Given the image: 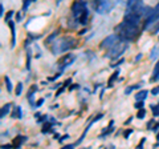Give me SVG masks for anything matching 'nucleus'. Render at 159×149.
Listing matches in <instances>:
<instances>
[{
	"instance_id": "1",
	"label": "nucleus",
	"mask_w": 159,
	"mask_h": 149,
	"mask_svg": "<svg viewBox=\"0 0 159 149\" xmlns=\"http://www.w3.org/2000/svg\"><path fill=\"white\" fill-rule=\"evenodd\" d=\"M145 6H143L142 0H127V6H126V12L123 20H127L133 24L139 26L142 16L145 15Z\"/></svg>"
},
{
	"instance_id": "2",
	"label": "nucleus",
	"mask_w": 159,
	"mask_h": 149,
	"mask_svg": "<svg viewBox=\"0 0 159 149\" xmlns=\"http://www.w3.org/2000/svg\"><path fill=\"white\" fill-rule=\"evenodd\" d=\"M116 33L121 37V40L133 41L134 39H137V36H138L139 28H138L137 24H133L127 20H122L116 27Z\"/></svg>"
},
{
	"instance_id": "3",
	"label": "nucleus",
	"mask_w": 159,
	"mask_h": 149,
	"mask_svg": "<svg viewBox=\"0 0 159 149\" xmlns=\"http://www.w3.org/2000/svg\"><path fill=\"white\" fill-rule=\"evenodd\" d=\"M72 13L76 22L81 26H86L88 19H89V8L88 3L85 0H76L72 4Z\"/></svg>"
},
{
	"instance_id": "4",
	"label": "nucleus",
	"mask_w": 159,
	"mask_h": 149,
	"mask_svg": "<svg viewBox=\"0 0 159 149\" xmlns=\"http://www.w3.org/2000/svg\"><path fill=\"white\" fill-rule=\"evenodd\" d=\"M74 47H76V40H74L73 37L62 36V37H60V39H57V40L53 41L51 51H52V53L57 55V53L66 52V51H69V49H73Z\"/></svg>"
},
{
	"instance_id": "5",
	"label": "nucleus",
	"mask_w": 159,
	"mask_h": 149,
	"mask_svg": "<svg viewBox=\"0 0 159 149\" xmlns=\"http://www.w3.org/2000/svg\"><path fill=\"white\" fill-rule=\"evenodd\" d=\"M127 48H129V43L126 40H121V41H118L116 46H113L111 48L107 49L106 57L110 59V60H116V59H118L119 56H121Z\"/></svg>"
},
{
	"instance_id": "6",
	"label": "nucleus",
	"mask_w": 159,
	"mask_h": 149,
	"mask_svg": "<svg viewBox=\"0 0 159 149\" xmlns=\"http://www.w3.org/2000/svg\"><path fill=\"white\" fill-rule=\"evenodd\" d=\"M92 8L97 13L105 15L109 13L113 9V2L111 0H90Z\"/></svg>"
},
{
	"instance_id": "7",
	"label": "nucleus",
	"mask_w": 159,
	"mask_h": 149,
	"mask_svg": "<svg viewBox=\"0 0 159 149\" xmlns=\"http://www.w3.org/2000/svg\"><path fill=\"white\" fill-rule=\"evenodd\" d=\"M74 60H76V56H74L73 53H65L62 57H60L58 59V61H57V65L60 68V71H64L65 68H68L69 65H72V64L74 63Z\"/></svg>"
},
{
	"instance_id": "8",
	"label": "nucleus",
	"mask_w": 159,
	"mask_h": 149,
	"mask_svg": "<svg viewBox=\"0 0 159 149\" xmlns=\"http://www.w3.org/2000/svg\"><path fill=\"white\" fill-rule=\"evenodd\" d=\"M118 41H121V37L118 36L117 33H114V35H110V36H107L103 39V41L99 44V48H103V49H109V48H111L113 46H116V44Z\"/></svg>"
},
{
	"instance_id": "9",
	"label": "nucleus",
	"mask_w": 159,
	"mask_h": 149,
	"mask_svg": "<svg viewBox=\"0 0 159 149\" xmlns=\"http://www.w3.org/2000/svg\"><path fill=\"white\" fill-rule=\"evenodd\" d=\"M34 92H37V85L36 84H33V85L29 88L28 93H27V99H28V101H29V104H31L32 107H34V104H36V103H33V93Z\"/></svg>"
},
{
	"instance_id": "10",
	"label": "nucleus",
	"mask_w": 159,
	"mask_h": 149,
	"mask_svg": "<svg viewBox=\"0 0 159 149\" xmlns=\"http://www.w3.org/2000/svg\"><path fill=\"white\" fill-rule=\"evenodd\" d=\"M8 26L11 28V35H12V41H11V48H15V44H16V29H15V22L9 20Z\"/></svg>"
},
{
	"instance_id": "11",
	"label": "nucleus",
	"mask_w": 159,
	"mask_h": 149,
	"mask_svg": "<svg viewBox=\"0 0 159 149\" xmlns=\"http://www.w3.org/2000/svg\"><path fill=\"white\" fill-rule=\"evenodd\" d=\"M27 141V137L25 136H21V135H19V136H16L13 138V141H12V144H13V147L15 148H20L23 145L24 142Z\"/></svg>"
},
{
	"instance_id": "12",
	"label": "nucleus",
	"mask_w": 159,
	"mask_h": 149,
	"mask_svg": "<svg viewBox=\"0 0 159 149\" xmlns=\"http://www.w3.org/2000/svg\"><path fill=\"white\" fill-rule=\"evenodd\" d=\"M53 125L54 124H52L51 121H45L44 123V125H43V128H41V132L44 133V135H47V133H53L54 132Z\"/></svg>"
},
{
	"instance_id": "13",
	"label": "nucleus",
	"mask_w": 159,
	"mask_h": 149,
	"mask_svg": "<svg viewBox=\"0 0 159 149\" xmlns=\"http://www.w3.org/2000/svg\"><path fill=\"white\" fill-rule=\"evenodd\" d=\"M114 121L111 120L110 123H109V127L106 128V129H103V132L101 133V136H99V137H101V138H103V137H106V136H109V135H111V132L114 131Z\"/></svg>"
},
{
	"instance_id": "14",
	"label": "nucleus",
	"mask_w": 159,
	"mask_h": 149,
	"mask_svg": "<svg viewBox=\"0 0 159 149\" xmlns=\"http://www.w3.org/2000/svg\"><path fill=\"white\" fill-rule=\"evenodd\" d=\"M151 83H157L159 81V60L158 63L155 64V67H154V72H152V76H151Z\"/></svg>"
},
{
	"instance_id": "15",
	"label": "nucleus",
	"mask_w": 159,
	"mask_h": 149,
	"mask_svg": "<svg viewBox=\"0 0 159 149\" xmlns=\"http://www.w3.org/2000/svg\"><path fill=\"white\" fill-rule=\"evenodd\" d=\"M11 105H12V104H4V105L2 107V109H0V117L4 118L8 115L9 111H11Z\"/></svg>"
},
{
	"instance_id": "16",
	"label": "nucleus",
	"mask_w": 159,
	"mask_h": 149,
	"mask_svg": "<svg viewBox=\"0 0 159 149\" xmlns=\"http://www.w3.org/2000/svg\"><path fill=\"white\" fill-rule=\"evenodd\" d=\"M12 117L13 118H23V111H21V108H20L19 105L17 107H15L13 108V111H12Z\"/></svg>"
},
{
	"instance_id": "17",
	"label": "nucleus",
	"mask_w": 159,
	"mask_h": 149,
	"mask_svg": "<svg viewBox=\"0 0 159 149\" xmlns=\"http://www.w3.org/2000/svg\"><path fill=\"white\" fill-rule=\"evenodd\" d=\"M118 76H119V71H116V72L111 74L110 79H109V81H107V88H111V87L114 85V83H116V80L118 79Z\"/></svg>"
},
{
	"instance_id": "18",
	"label": "nucleus",
	"mask_w": 159,
	"mask_h": 149,
	"mask_svg": "<svg viewBox=\"0 0 159 149\" xmlns=\"http://www.w3.org/2000/svg\"><path fill=\"white\" fill-rule=\"evenodd\" d=\"M147 93H148V91H146V89H143V91H139L137 95H135V100L138 101V100H145V99L147 97Z\"/></svg>"
},
{
	"instance_id": "19",
	"label": "nucleus",
	"mask_w": 159,
	"mask_h": 149,
	"mask_svg": "<svg viewBox=\"0 0 159 149\" xmlns=\"http://www.w3.org/2000/svg\"><path fill=\"white\" fill-rule=\"evenodd\" d=\"M158 56H159V44L151 49V52H150V59H151V60H155Z\"/></svg>"
},
{
	"instance_id": "20",
	"label": "nucleus",
	"mask_w": 159,
	"mask_h": 149,
	"mask_svg": "<svg viewBox=\"0 0 159 149\" xmlns=\"http://www.w3.org/2000/svg\"><path fill=\"white\" fill-rule=\"evenodd\" d=\"M142 87V84L139 83V84H135V85H130V87H127L125 89V95H130V93L134 91V89H138V88H141Z\"/></svg>"
},
{
	"instance_id": "21",
	"label": "nucleus",
	"mask_w": 159,
	"mask_h": 149,
	"mask_svg": "<svg viewBox=\"0 0 159 149\" xmlns=\"http://www.w3.org/2000/svg\"><path fill=\"white\" fill-rule=\"evenodd\" d=\"M57 35H58V31H54V32L51 35V36H48V37H47V40H45V44H47V46H48V44H51V43H53V40L57 37Z\"/></svg>"
},
{
	"instance_id": "22",
	"label": "nucleus",
	"mask_w": 159,
	"mask_h": 149,
	"mask_svg": "<svg viewBox=\"0 0 159 149\" xmlns=\"http://www.w3.org/2000/svg\"><path fill=\"white\" fill-rule=\"evenodd\" d=\"M4 81H6V85H7V91L12 92V83H11V80H9V77L6 76V77H4Z\"/></svg>"
},
{
	"instance_id": "23",
	"label": "nucleus",
	"mask_w": 159,
	"mask_h": 149,
	"mask_svg": "<svg viewBox=\"0 0 159 149\" xmlns=\"http://www.w3.org/2000/svg\"><path fill=\"white\" fill-rule=\"evenodd\" d=\"M31 59H32V53H31V51H27V69L29 71V68H31Z\"/></svg>"
},
{
	"instance_id": "24",
	"label": "nucleus",
	"mask_w": 159,
	"mask_h": 149,
	"mask_svg": "<svg viewBox=\"0 0 159 149\" xmlns=\"http://www.w3.org/2000/svg\"><path fill=\"white\" fill-rule=\"evenodd\" d=\"M152 109V116H159V103L155 104V105H151Z\"/></svg>"
},
{
	"instance_id": "25",
	"label": "nucleus",
	"mask_w": 159,
	"mask_h": 149,
	"mask_svg": "<svg viewBox=\"0 0 159 149\" xmlns=\"http://www.w3.org/2000/svg\"><path fill=\"white\" fill-rule=\"evenodd\" d=\"M145 116H146V111H145V108H141V109H138L137 117H138V118H145Z\"/></svg>"
},
{
	"instance_id": "26",
	"label": "nucleus",
	"mask_w": 159,
	"mask_h": 149,
	"mask_svg": "<svg viewBox=\"0 0 159 149\" xmlns=\"http://www.w3.org/2000/svg\"><path fill=\"white\" fill-rule=\"evenodd\" d=\"M23 92V83H17L16 84V96H20Z\"/></svg>"
},
{
	"instance_id": "27",
	"label": "nucleus",
	"mask_w": 159,
	"mask_h": 149,
	"mask_svg": "<svg viewBox=\"0 0 159 149\" xmlns=\"http://www.w3.org/2000/svg\"><path fill=\"white\" fill-rule=\"evenodd\" d=\"M32 0H23V8H21V11L23 12H25L27 9H28V7H29V3H31Z\"/></svg>"
},
{
	"instance_id": "28",
	"label": "nucleus",
	"mask_w": 159,
	"mask_h": 149,
	"mask_svg": "<svg viewBox=\"0 0 159 149\" xmlns=\"http://www.w3.org/2000/svg\"><path fill=\"white\" fill-rule=\"evenodd\" d=\"M143 105H145V100H138L134 107H135L137 109H141V108H143Z\"/></svg>"
},
{
	"instance_id": "29",
	"label": "nucleus",
	"mask_w": 159,
	"mask_h": 149,
	"mask_svg": "<svg viewBox=\"0 0 159 149\" xmlns=\"http://www.w3.org/2000/svg\"><path fill=\"white\" fill-rule=\"evenodd\" d=\"M102 117H103V115H102V113H98V115H97V116H96V117H94V118H93V120L90 121V124H92V125H93V124H94V123H97L98 120H101V118H102Z\"/></svg>"
},
{
	"instance_id": "30",
	"label": "nucleus",
	"mask_w": 159,
	"mask_h": 149,
	"mask_svg": "<svg viewBox=\"0 0 159 149\" xmlns=\"http://www.w3.org/2000/svg\"><path fill=\"white\" fill-rule=\"evenodd\" d=\"M13 15H15V12H13V11H9V12L6 15V17H4V22H9V20H11V17L13 16Z\"/></svg>"
},
{
	"instance_id": "31",
	"label": "nucleus",
	"mask_w": 159,
	"mask_h": 149,
	"mask_svg": "<svg viewBox=\"0 0 159 149\" xmlns=\"http://www.w3.org/2000/svg\"><path fill=\"white\" fill-rule=\"evenodd\" d=\"M122 63H125V60H123V59H121V60H118L117 63H113V64H110V65H111V68H117V67L121 65Z\"/></svg>"
},
{
	"instance_id": "32",
	"label": "nucleus",
	"mask_w": 159,
	"mask_h": 149,
	"mask_svg": "<svg viewBox=\"0 0 159 149\" xmlns=\"http://www.w3.org/2000/svg\"><path fill=\"white\" fill-rule=\"evenodd\" d=\"M48 117H49V116H43V115H41V116L37 118V123H45V121H48Z\"/></svg>"
},
{
	"instance_id": "33",
	"label": "nucleus",
	"mask_w": 159,
	"mask_h": 149,
	"mask_svg": "<svg viewBox=\"0 0 159 149\" xmlns=\"http://www.w3.org/2000/svg\"><path fill=\"white\" fill-rule=\"evenodd\" d=\"M44 101H45V100H44V99H39L37 103L34 104V107H33V108H39V107H41L43 104H44Z\"/></svg>"
},
{
	"instance_id": "34",
	"label": "nucleus",
	"mask_w": 159,
	"mask_h": 149,
	"mask_svg": "<svg viewBox=\"0 0 159 149\" xmlns=\"http://www.w3.org/2000/svg\"><path fill=\"white\" fill-rule=\"evenodd\" d=\"M61 74H62V73H61V71H60V72H57L56 74H54L53 77H49V80H51V81H54V80H56V79H58L60 76H61Z\"/></svg>"
},
{
	"instance_id": "35",
	"label": "nucleus",
	"mask_w": 159,
	"mask_h": 149,
	"mask_svg": "<svg viewBox=\"0 0 159 149\" xmlns=\"http://www.w3.org/2000/svg\"><path fill=\"white\" fill-rule=\"evenodd\" d=\"M151 93L154 96H157V95H159V87H154L152 89H151Z\"/></svg>"
},
{
	"instance_id": "36",
	"label": "nucleus",
	"mask_w": 159,
	"mask_h": 149,
	"mask_svg": "<svg viewBox=\"0 0 159 149\" xmlns=\"http://www.w3.org/2000/svg\"><path fill=\"white\" fill-rule=\"evenodd\" d=\"M65 88H66V87H65V85H62V87H61V88H60V89H58V91H57V93H56V97H58V96H60V95H61V93H62V92H64V91H65Z\"/></svg>"
},
{
	"instance_id": "37",
	"label": "nucleus",
	"mask_w": 159,
	"mask_h": 149,
	"mask_svg": "<svg viewBox=\"0 0 159 149\" xmlns=\"http://www.w3.org/2000/svg\"><path fill=\"white\" fill-rule=\"evenodd\" d=\"M131 133H133V129H126L125 133H123V135H125V138H129V136H130Z\"/></svg>"
},
{
	"instance_id": "38",
	"label": "nucleus",
	"mask_w": 159,
	"mask_h": 149,
	"mask_svg": "<svg viewBox=\"0 0 159 149\" xmlns=\"http://www.w3.org/2000/svg\"><path fill=\"white\" fill-rule=\"evenodd\" d=\"M152 125H155V121H154V118H152V120H150V121L147 123V128H148V129H152V128H154Z\"/></svg>"
},
{
	"instance_id": "39",
	"label": "nucleus",
	"mask_w": 159,
	"mask_h": 149,
	"mask_svg": "<svg viewBox=\"0 0 159 149\" xmlns=\"http://www.w3.org/2000/svg\"><path fill=\"white\" fill-rule=\"evenodd\" d=\"M145 141H146V138H145V137H143V138H142V140H141V141H139V144H138V145H137V148H138V149H141V148L143 147V144H145Z\"/></svg>"
},
{
	"instance_id": "40",
	"label": "nucleus",
	"mask_w": 159,
	"mask_h": 149,
	"mask_svg": "<svg viewBox=\"0 0 159 149\" xmlns=\"http://www.w3.org/2000/svg\"><path fill=\"white\" fill-rule=\"evenodd\" d=\"M68 138H69V135H64L62 137H60V138H58V142H62V141L68 140Z\"/></svg>"
},
{
	"instance_id": "41",
	"label": "nucleus",
	"mask_w": 159,
	"mask_h": 149,
	"mask_svg": "<svg viewBox=\"0 0 159 149\" xmlns=\"http://www.w3.org/2000/svg\"><path fill=\"white\" fill-rule=\"evenodd\" d=\"M13 147V144H3L2 148L3 149H9V148H12Z\"/></svg>"
},
{
	"instance_id": "42",
	"label": "nucleus",
	"mask_w": 159,
	"mask_h": 149,
	"mask_svg": "<svg viewBox=\"0 0 159 149\" xmlns=\"http://www.w3.org/2000/svg\"><path fill=\"white\" fill-rule=\"evenodd\" d=\"M77 88H80L78 84H73V85L69 87V91H74V89H77Z\"/></svg>"
},
{
	"instance_id": "43",
	"label": "nucleus",
	"mask_w": 159,
	"mask_h": 149,
	"mask_svg": "<svg viewBox=\"0 0 159 149\" xmlns=\"http://www.w3.org/2000/svg\"><path fill=\"white\" fill-rule=\"evenodd\" d=\"M70 83H72V79H70V77H69V79H66V80H65V83H64V84H62V85H65V87H68V85H69V84H70Z\"/></svg>"
},
{
	"instance_id": "44",
	"label": "nucleus",
	"mask_w": 159,
	"mask_h": 149,
	"mask_svg": "<svg viewBox=\"0 0 159 149\" xmlns=\"http://www.w3.org/2000/svg\"><path fill=\"white\" fill-rule=\"evenodd\" d=\"M48 121H51L52 124H57V121H56V120H54V118H53V117H51V116H49V117H48Z\"/></svg>"
},
{
	"instance_id": "45",
	"label": "nucleus",
	"mask_w": 159,
	"mask_h": 149,
	"mask_svg": "<svg viewBox=\"0 0 159 149\" xmlns=\"http://www.w3.org/2000/svg\"><path fill=\"white\" fill-rule=\"evenodd\" d=\"M158 129H159V123H157L155 125H154V128H152V131L154 132H158Z\"/></svg>"
},
{
	"instance_id": "46",
	"label": "nucleus",
	"mask_w": 159,
	"mask_h": 149,
	"mask_svg": "<svg viewBox=\"0 0 159 149\" xmlns=\"http://www.w3.org/2000/svg\"><path fill=\"white\" fill-rule=\"evenodd\" d=\"M16 22H17V23L21 22V13H17V15H16Z\"/></svg>"
},
{
	"instance_id": "47",
	"label": "nucleus",
	"mask_w": 159,
	"mask_h": 149,
	"mask_svg": "<svg viewBox=\"0 0 159 149\" xmlns=\"http://www.w3.org/2000/svg\"><path fill=\"white\" fill-rule=\"evenodd\" d=\"M3 13H4V6L0 4V15H3Z\"/></svg>"
},
{
	"instance_id": "48",
	"label": "nucleus",
	"mask_w": 159,
	"mask_h": 149,
	"mask_svg": "<svg viewBox=\"0 0 159 149\" xmlns=\"http://www.w3.org/2000/svg\"><path fill=\"white\" fill-rule=\"evenodd\" d=\"M88 29H82V31H78V35H85Z\"/></svg>"
},
{
	"instance_id": "49",
	"label": "nucleus",
	"mask_w": 159,
	"mask_h": 149,
	"mask_svg": "<svg viewBox=\"0 0 159 149\" xmlns=\"http://www.w3.org/2000/svg\"><path fill=\"white\" fill-rule=\"evenodd\" d=\"M131 121H133V116H131V117H130V118H129V120H127V121H126V124H130V123H131Z\"/></svg>"
},
{
	"instance_id": "50",
	"label": "nucleus",
	"mask_w": 159,
	"mask_h": 149,
	"mask_svg": "<svg viewBox=\"0 0 159 149\" xmlns=\"http://www.w3.org/2000/svg\"><path fill=\"white\" fill-rule=\"evenodd\" d=\"M40 116H41V113H36V115H34V117H36V120H37V118H39Z\"/></svg>"
},
{
	"instance_id": "51",
	"label": "nucleus",
	"mask_w": 159,
	"mask_h": 149,
	"mask_svg": "<svg viewBox=\"0 0 159 149\" xmlns=\"http://www.w3.org/2000/svg\"><path fill=\"white\" fill-rule=\"evenodd\" d=\"M141 57H142V55H138V56H137V57H135V60H137V61H138V60H139V59H141Z\"/></svg>"
},
{
	"instance_id": "52",
	"label": "nucleus",
	"mask_w": 159,
	"mask_h": 149,
	"mask_svg": "<svg viewBox=\"0 0 159 149\" xmlns=\"http://www.w3.org/2000/svg\"><path fill=\"white\" fill-rule=\"evenodd\" d=\"M157 138H158V140H159V132L157 133Z\"/></svg>"
},
{
	"instance_id": "53",
	"label": "nucleus",
	"mask_w": 159,
	"mask_h": 149,
	"mask_svg": "<svg viewBox=\"0 0 159 149\" xmlns=\"http://www.w3.org/2000/svg\"><path fill=\"white\" fill-rule=\"evenodd\" d=\"M60 2H62V0H57V4H58V3H60Z\"/></svg>"
},
{
	"instance_id": "54",
	"label": "nucleus",
	"mask_w": 159,
	"mask_h": 149,
	"mask_svg": "<svg viewBox=\"0 0 159 149\" xmlns=\"http://www.w3.org/2000/svg\"><path fill=\"white\" fill-rule=\"evenodd\" d=\"M32 2H36V0H32Z\"/></svg>"
}]
</instances>
